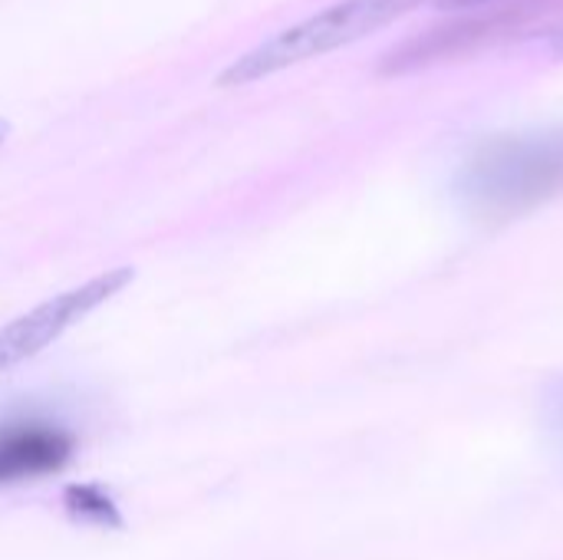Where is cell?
Masks as SVG:
<instances>
[{
	"instance_id": "6da1fadb",
	"label": "cell",
	"mask_w": 563,
	"mask_h": 560,
	"mask_svg": "<svg viewBox=\"0 0 563 560\" xmlns=\"http://www.w3.org/2000/svg\"><path fill=\"white\" fill-rule=\"evenodd\" d=\"M465 205L488 221L518 218L563 191V129L485 145L462 172Z\"/></svg>"
},
{
	"instance_id": "7a4b0ae2",
	"label": "cell",
	"mask_w": 563,
	"mask_h": 560,
	"mask_svg": "<svg viewBox=\"0 0 563 560\" xmlns=\"http://www.w3.org/2000/svg\"><path fill=\"white\" fill-rule=\"evenodd\" d=\"M419 3L422 0H336L317 10L313 17L257 43L244 56H238L231 66L221 69L218 86H247L280 69H290L297 63H307L313 56H327L340 46H350L389 26L393 20L416 10Z\"/></svg>"
},
{
	"instance_id": "3957f363",
	"label": "cell",
	"mask_w": 563,
	"mask_h": 560,
	"mask_svg": "<svg viewBox=\"0 0 563 560\" xmlns=\"http://www.w3.org/2000/svg\"><path fill=\"white\" fill-rule=\"evenodd\" d=\"M132 281H135V267H112V271L89 277L79 287H69V290L36 304L23 317L3 323L0 327V373L20 366V363L33 360L36 353H43L46 347H53L66 330H73L92 310H99L102 304L119 297Z\"/></svg>"
},
{
	"instance_id": "277c9868",
	"label": "cell",
	"mask_w": 563,
	"mask_h": 560,
	"mask_svg": "<svg viewBox=\"0 0 563 560\" xmlns=\"http://www.w3.org/2000/svg\"><path fill=\"white\" fill-rule=\"evenodd\" d=\"M76 452V439L53 419L13 416L0 422V485L36 482L59 472Z\"/></svg>"
},
{
	"instance_id": "5b68a950",
	"label": "cell",
	"mask_w": 563,
	"mask_h": 560,
	"mask_svg": "<svg viewBox=\"0 0 563 560\" xmlns=\"http://www.w3.org/2000/svg\"><path fill=\"white\" fill-rule=\"evenodd\" d=\"M544 429L558 459L563 462V376L544 389Z\"/></svg>"
},
{
	"instance_id": "8992f818",
	"label": "cell",
	"mask_w": 563,
	"mask_h": 560,
	"mask_svg": "<svg viewBox=\"0 0 563 560\" xmlns=\"http://www.w3.org/2000/svg\"><path fill=\"white\" fill-rule=\"evenodd\" d=\"M92 495V488H69V508L73 512H79V518H89V515H96V521H112V505H109V498H89Z\"/></svg>"
},
{
	"instance_id": "52a82bcc",
	"label": "cell",
	"mask_w": 563,
	"mask_h": 560,
	"mask_svg": "<svg viewBox=\"0 0 563 560\" xmlns=\"http://www.w3.org/2000/svg\"><path fill=\"white\" fill-rule=\"evenodd\" d=\"M548 50H551L554 56H563V26H558V30L548 36Z\"/></svg>"
},
{
	"instance_id": "ba28073f",
	"label": "cell",
	"mask_w": 563,
	"mask_h": 560,
	"mask_svg": "<svg viewBox=\"0 0 563 560\" xmlns=\"http://www.w3.org/2000/svg\"><path fill=\"white\" fill-rule=\"evenodd\" d=\"M442 7H478V3H485V0H439Z\"/></svg>"
},
{
	"instance_id": "9c48e42d",
	"label": "cell",
	"mask_w": 563,
	"mask_h": 560,
	"mask_svg": "<svg viewBox=\"0 0 563 560\" xmlns=\"http://www.w3.org/2000/svg\"><path fill=\"white\" fill-rule=\"evenodd\" d=\"M7 135H10V122H7V119H0V145L7 142Z\"/></svg>"
}]
</instances>
